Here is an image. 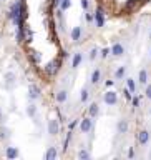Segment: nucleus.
<instances>
[{
  "label": "nucleus",
  "instance_id": "9",
  "mask_svg": "<svg viewBox=\"0 0 151 160\" xmlns=\"http://www.w3.org/2000/svg\"><path fill=\"white\" fill-rule=\"evenodd\" d=\"M18 148L17 147H7V150H5V157L7 158H17L18 157Z\"/></svg>",
  "mask_w": 151,
  "mask_h": 160
},
{
  "label": "nucleus",
  "instance_id": "15",
  "mask_svg": "<svg viewBox=\"0 0 151 160\" xmlns=\"http://www.w3.org/2000/svg\"><path fill=\"white\" fill-rule=\"evenodd\" d=\"M116 128H118L120 133H126L128 132V122H126V120H121V122L116 125Z\"/></svg>",
  "mask_w": 151,
  "mask_h": 160
},
{
  "label": "nucleus",
  "instance_id": "40",
  "mask_svg": "<svg viewBox=\"0 0 151 160\" xmlns=\"http://www.w3.org/2000/svg\"><path fill=\"white\" fill-rule=\"evenodd\" d=\"M0 2H3V0H0Z\"/></svg>",
  "mask_w": 151,
  "mask_h": 160
},
{
  "label": "nucleus",
  "instance_id": "31",
  "mask_svg": "<svg viewBox=\"0 0 151 160\" xmlns=\"http://www.w3.org/2000/svg\"><path fill=\"white\" fill-rule=\"evenodd\" d=\"M82 7L83 10H90V0H82Z\"/></svg>",
  "mask_w": 151,
  "mask_h": 160
},
{
  "label": "nucleus",
  "instance_id": "32",
  "mask_svg": "<svg viewBox=\"0 0 151 160\" xmlns=\"http://www.w3.org/2000/svg\"><path fill=\"white\" fill-rule=\"evenodd\" d=\"M144 95H146V98L151 100V85H146V90H144Z\"/></svg>",
  "mask_w": 151,
  "mask_h": 160
},
{
  "label": "nucleus",
  "instance_id": "33",
  "mask_svg": "<svg viewBox=\"0 0 151 160\" xmlns=\"http://www.w3.org/2000/svg\"><path fill=\"white\" fill-rule=\"evenodd\" d=\"M105 85H106V87H111V85H115V80H106V82H105Z\"/></svg>",
  "mask_w": 151,
  "mask_h": 160
},
{
  "label": "nucleus",
  "instance_id": "36",
  "mask_svg": "<svg viewBox=\"0 0 151 160\" xmlns=\"http://www.w3.org/2000/svg\"><path fill=\"white\" fill-rule=\"evenodd\" d=\"M139 105V98H133V107H138Z\"/></svg>",
  "mask_w": 151,
  "mask_h": 160
},
{
  "label": "nucleus",
  "instance_id": "30",
  "mask_svg": "<svg viewBox=\"0 0 151 160\" xmlns=\"http://www.w3.org/2000/svg\"><path fill=\"white\" fill-rule=\"evenodd\" d=\"M98 55V48H92V52H90V60H95Z\"/></svg>",
  "mask_w": 151,
  "mask_h": 160
},
{
  "label": "nucleus",
  "instance_id": "16",
  "mask_svg": "<svg viewBox=\"0 0 151 160\" xmlns=\"http://www.w3.org/2000/svg\"><path fill=\"white\" fill-rule=\"evenodd\" d=\"M100 77H101V72H100V70L97 68V70H95V72L92 73V78H90V82H92L93 85H97V83L100 82Z\"/></svg>",
  "mask_w": 151,
  "mask_h": 160
},
{
  "label": "nucleus",
  "instance_id": "17",
  "mask_svg": "<svg viewBox=\"0 0 151 160\" xmlns=\"http://www.w3.org/2000/svg\"><path fill=\"white\" fill-rule=\"evenodd\" d=\"M138 82H139V83H146V82H148V72H146V70H139V73H138Z\"/></svg>",
  "mask_w": 151,
  "mask_h": 160
},
{
  "label": "nucleus",
  "instance_id": "4",
  "mask_svg": "<svg viewBox=\"0 0 151 160\" xmlns=\"http://www.w3.org/2000/svg\"><path fill=\"white\" fill-rule=\"evenodd\" d=\"M95 22H97V27H103L105 25V15H103L101 7H98L97 12H95Z\"/></svg>",
  "mask_w": 151,
  "mask_h": 160
},
{
  "label": "nucleus",
  "instance_id": "19",
  "mask_svg": "<svg viewBox=\"0 0 151 160\" xmlns=\"http://www.w3.org/2000/svg\"><path fill=\"white\" fill-rule=\"evenodd\" d=\"M10 137V130L7 127H0V138L5 140V138H8Z\"/></svg>",
  "mask_w": 151,
  "mask_h": 160
},
{
  "label": "nucleus",
  "instance_id": "10",
  "mask_svg": "<svg viewBox=\"0 0 151 160\" xmlns=\"http://www.w3.org/2000/svg\"><path fill=\"white\" fill-rule=\"evenodd\" d=\"M55 98H57V102H58V103H65V102H67V98H68L67 90H60V92H57Z\"/></svg>",
  "mask_w": 151,
  "mask_h": 160
},
{
  "label": "nucleus",
  "instance_id": "11",
  "mask_svg": "<svg viewBox=\"0 0 151 160\" xmlns=\"http://www.w3.org/2000/svg\"><path fill=\"white\" fill-rule=\"evenodd\" d=\"M98 113H100V107H98V103H92V105L88 107V115L95 118Z\"/></svg>",
  "mask_w": 151,
  "mask_h": 160
},
{
  "label": "nucleus",
  "instance_id": "22",
  "mask_svg": "<svg viewBox=\"0 0 151 160\" xmlns=\"http://www.w3.org/2000/svg\"><path fill=\"white\" fill-rule=\"evenodd\" d=\"M85 18H87L88 23H93V22H95V15H93L92 12H88V10H87V13H85Z\"/></svg>",
  "mask_w": 151,
  "mask_h": 160
},
{
  "label": "nucleus",
  "instance_id": "2",
  "mask_svg": "<svg viewBox=\"0 0 151 160\" xmlns=\"http://www.w3.org/2000/svg\"><path fill=\"white\" fill-rule=\"evenodd\" d=\"M93 128V117H85L83 120H82V123H80V130H82L83 133H88L90 130Z\"/></svg>",
  "mask_w": 151,
  "mask_h": 160
},
{
  "label": "nucleus",
  "instance_id": "34",
  "mask_svg": "<svg viewBox=\"0 0 151 160\" xmlns=\"http://www.w3.org/2000/svg\"><path fill=\"white\" fill-rule=\"evenodd\" d=\"M128 157H130V158H133V157H134V150H133V148H130V150H128Z\"/></svg>",
  "mask_w": 151,
  "mask_h": 160
},
{
  "label": "nucleus",
  "instance_id": "28",
  "mask_svg": "<svg viewBox=\"0 0 151 160\" xmlns=\"http://www.w3.org/2000/svg\"><path fill=\"white\" fill-rule=\"evenodd\" d=\"M30 58L33 60V63H38V62H40V55H38L37 52H32V53H30Z\"/></svg>",
  "mask_w": 151,
  "mask_h": 160
},
{
  "label": "nucleus",
  "instance_id": "24",
  "mask_svg": "<svg viewBox=\"0 0 151 160\" xmlns=\"http://www.w3.org/2000/svg\"><path fill=\"white\" fill-rule=\"evenodd\" d=\"M123 95H125V98H126V102H130V100H133V95H131V92H130V88H128V87L123 90Z\"/></svg>",
  "mask_w": 151,
  "mask_h": 160
},
{
  "label": "nucleus",
  "instance_id": "38",
  "mask_svg": "<svg viewBox=\"0 0 151 160\" xmlns=\"http://www.w3.org/2000/svg\"><path fill=\"white\" fill-rule=\"evenodd\" d=\"M149 38H151V32H149Z\"/></svg>",
  "mask_w": 151,
  "mask_h": 160
},
{
  "label": "nucleus",
  "instance_id": "8",
  "mask_svg": "<svg viewBox=\"0 0 151 160\" xmlns=\"http://www.w3.org/2000/svg\"><path fill=\"white\" fill-rule=\"evenodd\" d=\"M111 53L115 55V57H121V55L125 53V47H123V45L121 43H115L113 45V47H111Z\"/></svg>",
  "mask_w": 151,
  "mask_h": 160
},
{
  "label": "nucleus",
  "instance_id": "5",
  "mask_svg": "<svg viewBox=\"0 0 151 160\" xmlns=\"http://www.w3.org/2000/svg\"><path fill=\"white\" fill-rule=\"evenodd\" d=\"M58 132H60L58 120H50V122H48V133L50 135H58Z\"/></svg>",
  "mask_w": 151,
  "mask_h": 160
},
{
  "label": "nucleus",
  "instance_id": "21",
  "mask_svg": "<svg viewBox=\"0 0 151 160\" xmlns=\"http://www.w3.org/2000/svg\"><path fill=\"white\" fill-rule=\"evenodd\" d=\"M35 113H37V107H35V105H28L27 107V115L28 117H35Z\"/></svg>",
  "mask_w": 151,
  "mask_h": 160
},
{
  "label": "nucleus",
  "instance_id": "35",
  "mask_svg": "<svg viewBox=\"0 0 151 160\" xmlns=\"http://www.w3.org/2000/svg\"><path fill=\"white\" fill-rule=\"evenodd\" d=\"M75 125H77V120H73V122L68 125V130H73V128H75Z\"/></svg>",
  "mask_w": 151,
  "mask_h": 160
},
{
  "label": "nucleus",
  "instance_id": "23",
  "mask_svg": "<svg viewBox=\"0 0 151 160\" xmlns=\"http://www.w3.org/2000/svg\"><path fill=\"white\" fill-rule=\"evenodd\" d=\"M5 80H7V83H13V82H15V75H13L12 72L5 73Z\"/></svg>",
  "mask_w": 151,
  "mask_h": 160
},
{
  "label": "nucleus",
  "instance_id": "39",
  "mask_svg": "<svg viewBox=\"0 0 151 160\" xmlns=\"http://www.w3.org/2000/svg\"><path fill=\"white\" fill-rule=\"evenodd\" d=\"M149 113H151V107H149Z\"/></svg>",
  "mask_w": 151,
  "mask_h": 160
},
{
  "label": "nucleus",
  "instance_id": "37",
  "mask_svg": "<svg viewBox=\"0 0 151 160\" xmlns=\"http://www.w3.org/2000/svg\"><path fill=\"white\" fill-rule=\"evenodd\" d=\"M3 122V115H2V112H0V123Z\"/></svg>",
  "mask_w": 151,
  "mask_h": 160
},
{
  "label": "nucleus",
  "instance_id": "27",
  "mask_svg": "<svg viewBox=\"0 0 151 160\" xmlns=\"http://www.w3.org/2000/svg\"><path fill=\"white\" fill-rule=\"evenodd\" d=\"M80 100H82V102H87L88 100V88L87 87L82 90V97H80Z\"/></svg>",
  "mask_w": 151,
  "mask_h": 160
},
{
  "label": "nucleus",
  "instance_id": "20",
  "mask_svg": "<svg viewBox=\"0 0 151 160\" xmlns=\"http://www.w3.org/2000/svg\"><path fill=\"white\" fill-rule=\"evenodd\" d=\"M72 7V0H62V3H60V10H68Z\"/></svg>",
  "mask_w": 151,
  "mask_h": 160
},
{
  "label": "nucleus",
  "instance_id": "18",
  "mask_svg": "<svg viewBox=\"0 0 151 160\" xmlns=\"http://www.w3.org/2000/svg\"><path fill=\"white\" fill-rule=\"evenodd\" d=\"M126 87L130 88V92H131V93L136 92V83H134L133 78H126Z\"/></svg>",
  "mask_w": 151,
  "mask_h": 160
},
{
  "label": "nucleus",
  "instance_id": "13",
  "mask_svg": "<svg viewBox=\"0 0 151 160\" xmlns=\"http://www.w3.org/2000/svg\"><path fill=\"white\" fill-rule=\"evenodd\" d=\"M80 37H82V27H75L72 30V40L73 42H80Z\"/></svg>",
  "mask_w": 151,
  "mask_h": 160
},
{
  "label": "nucleus",
  "instance_id": "7",
  "mask_svg": "<svg viewBox=\"0 0 151 160\" xmlns=\"http://www.w3.org/2000/svg\"><path fill=\"white\" fill-rule=\"evenodd\" d=\"M28 97L32 100H37L40 97V87H38V85H35V83L30 85V87H28Z\"/></svg>",
  "mask_w": 151,
  "mask_h": 160
},
{
  "label": "nucleus",
  "instance_id": "12",
  "mask_svg": "<svg viewBox=\"0 0 151 160\" xmlns=\"http://www.w3.org/2000/svg\"><path fill=\"white\" fill-rule=\"evenodd\" d=\"M82 58H83V55L80 53V52L75 53V55H73V60H72V67H73V68L80 67V63H82Z\"/></svg>",
  "mask_w": 151,
  "mask_h": 160
},
{
  "label": "nucleus",
  "instance_id": "29",
  "mask_svg": "<svg viewBox=\"0 0 151 160\" xmlns=\"http://www.w3.org/2000/svg\"><path fill=\"white\" fill-rule=\"evenodd\" d=\"M110 52H111V48H103V50H101V53H100V55H101V58H106L108 55H110Z\"/></svg>",
  "mask_w": 151,
  "mask_h": 160
},
{
  "label": "nucleus",
  "instance_id": "41",
  "mask_svg": "<svg viewBox=\"0 0 151 160\" xmlns=\"http://www.w3.org/2000/svg\"><path fill=\"white\" fill-rule=\"evenodd\" d=\"M149 55H151V52H149Z\"/></svg>",
  "mask_w": 151,
  "mask_h": 160
},
{
  "label": "nucleus",
  "instance_id": "6",
  "mask_svg": "<svg viewBox=\"0 0 151 160\" xmlns=\"http://www.w3.org/2000/svg\"><path fill=\"white\" fill-rule=\"evenodd\" d=\"M149 142V132L148 130H139L138 132V143L139 145H146Z\"/></svg>",
  "mask_w": 151,
  "mask_h": 160
},
{
  "label": "nucleus",
  "instance_id": "1",
  "mask_svg": "<svg viewBox=\"0 0 151 160\" xmlns=\"http://www.w3.org/2000/svg\"><path fill=\"white\" fill-rule=\"evenodd\" d=\"M103 102L106 105H116L118 102V93L113 92V90H108V92H105L103 95Z\"/></svg>",
  "mask_w": 151,
  "mask_h": 160
},
{
  "label": "nucleus",
  "instance_id": "3",
  "mask_svg": "<svg viewBox=\"0 0 151 160\" xmlns=\"http://www.w3.org/2000/svg\"><path fill=\"white\" fill-rule=\"evenodd\" d=\"M60 65H62L60 60H53V62H50L47 67H45V73H47V75H55L60 70Z\"/></svg>",
  "mask_w": 151,
  "mask_h": 160
},
{
  "label": "nucleus",
  "instance_id": "25",
  "mask_svg": "<svg viewBox=\"0 0 151 160\" xmlns=\"http://www.w3.org/2000/svg\"><path fill=\"white\" fill-rule=\"evenodd\" d=\"M125 70H126L125 67H120V68L116 70V72H115V75H116V78H123V77H125Z\"/></svg>",
  "mask_w": 151,
  "mask_h": 160
},
{
  "label": "nucleus",
  "instance_id": "14",
  "mask_svg": "<svg viewBox=\"0 0 151 160\" xmlns=\"http://www.w3.org/2000/svg\"><path fill=\"white\" fill-rule=\"evenodd\" d=\"M45 158H47V160H55V158H57V148L50 147L47 150V153H45Z\"/></svg>",
  "mask_w": 151,
  "mask_h": 160
},
{
  "label": "nucleus",
  "instance_id": "26",
  "mask_svg": "<svg viewBox=\"0 0 151 160\" xmlns=\"http://www.w3.org/2000/svg\"><path fill=\"white\" fill-rule=\"evenodd\" d=\"M78 158L87 160V158H90V153L87 152V150H80V152H78Z\"/></svg>",
  "mask_w": 151,
  "mask_h": 160
}]
</instances>
